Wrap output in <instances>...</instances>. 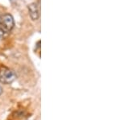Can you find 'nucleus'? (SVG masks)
<instances>
[{
  "instance_id": "nucleus-3",
  "label": "nucleus",
  "mask_w": 121,
  "mask_h": 120,
  "mask_svg": "<svg viewBox=\"0 0 121 120\" xmlns=\"http://www.w3.org/2000/svg\"><path fill=\"white\" fill-rule=\"evenodd\" d=\"M28 13L30 15L31 19L32 20H37L40 17V11H39V7L37 3H32L30 5H28Z\"/></svg>"
},
{
  "instance_id": "nucleus-5",
  "label": "nucleus",
  "mask_w": 121,
  "mask_h": 120,
  "mask_svg": "<svg viewBox=\"0 0 121 120\" xmlns=\"http://www.w3.org/2000/svg\"><path fill=\"white\" fill-rule=\"evenodd\" d=\"M2 93H3V89H2L1 86H0V95L2 94Z\"/></svg>"
},
{
  "instance_id": "nucleus-1",
  "label": "nucleus",
  "mask_w": 121,
  "mask_h": 120,
  "mask_svg": "<svg viewBox=\"0 0 121 120\" xmlns=\"http://www.w3.org/2000/svg\"><path fill=\"white\" fill-rule=\"evenodd\" d=\"M15 26V21L12 15L4 14L0 16V28L4 30L6 33L10 32Z\"/></svg>"
},
{
  "instance_id": "nucleus-2",
  "label": "nucleus",
  "mask_w": 121,
  "mask_h": 120,
  "mask_svg": "<svg viewBox=\"0 0 121 120\" xmlns=\"http://www.w3.org/2000/svg\"><path fill=\"white\" fill-rule=\"evenodd\" d=\"M16 78V75L11 69L3 67L0 69V82L4 84H11Z\"/></svg>"
},
{
  "instance_id": "nucleus-4",
  "label": "nucleus",
  "mask_w": 121,
  "mask_h": 120,
  "mask_svg": "<svg viewBox=\"0 0 121 120\" xmlns=\"http://www.w3.org/2000/svg\"><path fill=\"white\" fill-rule=\"evenodd\" d=\"M5 34H6V32H4V30H3V28H0V40L3 39V37L5 36Z\"/></svg>"
}]
</instances>
